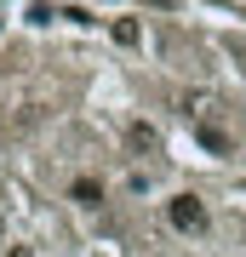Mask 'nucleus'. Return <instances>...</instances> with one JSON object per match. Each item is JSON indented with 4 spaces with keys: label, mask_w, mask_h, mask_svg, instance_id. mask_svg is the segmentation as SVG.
Listing matches in <instances>:
<instances>
[{
    "label": "nucleus",
    "mask_w": 246,
    "mask_h": 257,
    "mask_svg": "<svg viewBox=\"0 0 246 257\" xmlns=\"http://www.w3.org/2000/svg\"><path fill=\"white\" fill-rule=\"evenodd\" d=\"M126 143L137 149V155H160V138H155V126H143V120H137V126H126Z\"/></svg>",
    "instance_id": "nucleus-2"
},
{
    "label": "nucleus",
    "mask_w": 246,
    "mask_h": 257,
    "mask_svg": "<svg viewBox=\"0 0 246 257\" xmlns=\"http://www.w3.org/2000/svg\"><path fill=\"white\" fill-rule=\"evenodd\" d=\"M195 138H201L212 155H229V132H223V126H212V120H195Z\"/></svg>",
    "instance_id": "nucleus-3"
},
{
    "label": "nucleus",
    "mask_w": 246,
    "mask_h": 257,
    "mask_svg": "<svg viewBox=\"0 0 246 257\" xmlns=\"http://www.w3.org/2000/svg\"><path fill=\"white\" fill-rule=\"evenodd\" d=\"M115 40L120 46H137V23H115Z\"/></svg>",
    "instance_id": "nucleus-5"
},
{
    "label": "nucleus",
    "mask_w": 246,
    "mask_h": 257,
    "mask_svg": "<svg viewBox=\"0 0 246 257\" xmlns=\"http://www.w3.org/2000/svg\"><path fill=\"white\" fill-rule=\"evenodd\" d=\"M74 200L80 206H103V189L92 183V177H80V183H74Z\"/></svg>",
    "instance_id": "nucleus-4"
},
{
    "label": "nucleus",
    "mask_w": 246,
    "mask_h": 257,
    "mask_svg": "<svg viewBox=\"0 0 246 257\" xmlns=\"http://www.w3.org/2000/svg\"><path fill=\"white\" fill-rule=\"evenodd\" d=\"M166 217H172V229H183V234L206 229V206L195 200V194H172V200H166Z\"/></svg>",
    "instance_id": "nucleus-1"
}]
</instances>
